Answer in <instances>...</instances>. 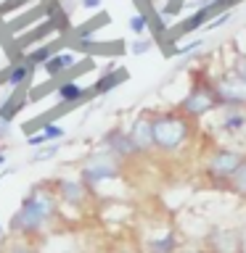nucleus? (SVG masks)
<instances>
[{
  "label": "nucleus",
  "mask_w": 246,
  "mask_h": 253,
  "mask_svg": "<svg viewBox=\"0 0 246 253\" xmlns=\"http://www.w3.org/2000/svg\"><path fill=\"white\" fill-rule=\"evenodd\" d=\"M151 126H154V145L159 156H178L190 148V142L198 134V122L188 119L178 108L148 111Z\"/></svg>",
  "instance_id": "nucleus-1"
},
{
  "label": "nucleus",
  "mask_w": 246,
  "mask_h": 253,
  "mask_svg": "<svg viewBox=\"0 0 246 253\" xmlns=\"http://www.w3.org/2000/svg\"><path fill=\"white\" fill-rule=\"evenodd\" d=\"M56 209H59V198H56L53 185H35L24 195L19 211L11 216V229L24 237H35L56 219Z\"/></svg>",
  "instance_id": "nucleus-2"
},
{
  "label": "nucleus",
  "mask_w": 246,
  "mask_h": 253,
  "mask_svg": "<svg viewBox=\"0 0 246 253\" xmlns=\"http://www.w3.org/2000/svg\"><path fill=\"white\" fill-rule=\"evenodd\" d=\"M188 79H190V87H188L185 98H183L175 108L183 111V114L188 119H193V122H201V119H206L209 114H214V111L220 108V100H217L214 87H212V71L190 69Z\"/></svg>",
  "instance_id": "nucleus-3"
},
{
  "label": "nucleus",
  "mask_w": 246,
  "mask_h": 253,
  "mask_svg": "<svg viewBox=\"0 0 246 253\" xmlns=\"http://www.w3.org/2000/svg\"><path fill=\"white\" fill-rule=\"evenodd\" d=\"M246 153L238 148H230V145H217L209 150L204 161V177L212 182L214 187H228L230 185V177L236 174V169L244 164Z\"/></svg>",
  "instance_id": "nucleus-4"
},
{
  "label": "nucleus",
  "mask_w": 246,
  "mask_h": 253,
  "mask_svg": "<svg viewBox=\"0 0 246 253\" xmlns=\"http://www.w3.org/2000/svg\"><path fill=\"white\" fill-rule=\"evenodd\" d=\"M122 166L124 164L119 161L111 150H106L101 145L98 150H93V153L82 161V166H79V179L90 187H98L101 182H106V179H117L119 174H122Z\"/></svg>",
  "instance_id": "nucleus-5"
},
{
  "label": "nucleus",
  "mask_w": 246,
  "mask_h": 253,
  "mask_svg": "<svg viewBox=\"0 0 246 253\" xmlns=\"http://www.w3.org/2000/svg\"><path fill=\"white\" fill-rule=\"evenodd\" d=\"M212 87H214V95L220 100V108L222 106L246 108V82L238 79L230 69H222L217 74H212Z\"/></svg>",
  "instance_id": "nucleus-6"
},
{
  "label": "nucleus",
  "mask_w": 246,
  "mask_h": 253,
  "mask_svg": "<svg viewBox=\"0 0 246 253\" xmlns=\"http://www.w3.org/2000/svg\"><path fill=\"white\" fill-rule=\"evenodd\" d=\"M214 129L225 140H238L246 134V108L222 106L214 111Z\"/></svg>",
  "instance_id": "nucleus-7"
},
{
  "label": "nucleus",
  "mask_w": 246,
  "mask_h": 253,
  "mask_svg": "<svg viewBox=\"0 0 246 253\" xmlns=\"http://www.w3.org/2000/svg\"><path fill=\"white\" fill-rule=\"evenodd\" d=\"M127 134H130L132 145L135 150H138V158H148L151 153H156V145H154V126H151V114H140L132 119L130 129H127Z\"/></svg>",
  "instance_id": "nucleus-8"
},
{
  "label": "nucleus",
  "mask_w": 246,
  "mask_h": 253,
  "mask_svg": "<svg viewBox=\"0 0 246 253\" xmlns=\"http://www.w3.org/2000/svg\"><path fill=\"white\" fill-rule=\"evenodd\" d=\"M56 198L61 203L71 206V209H85L87 201H90V185H85L82 179H56L53 182Z\"/></svg>",
  "instance_id": "nucleus-9"
},
{
  "label": "nucleus",
  "mask_w": 246,
  "mask_h": 253,
  "mask_svg": "<svg viewBox=\"0 0 246 253\" xmlns=\"http://www.w3.org/2000/svg\"><path fill=\"white\" fill-rule=\"evenodd\" d=\"M101 145L106 148V150H111V153H114L122 164L135 161V158H138V150H135L130 134H127V129H122V126H114V129H109V132L101 137Z\"/></svg>",
  "instance_id": "nucleus-10"
},
{
  "label": "nucleus",
  "mask_w": 246,
  "mask_h": 253,
  "mask_svg": "<svg viewBox=\"0 0 246 253\" xmlns=\"http://www.w3.org/2000/svg\"><path fill=\"white\" fill-rule=\"evenodd\" d=\"M209 253H244V237L238 229H212L206 235Z\"/></svg>",
  "instance_id": "nucleus-11"
},
{
  "label": "nucleus",
  "mask_w": 246,
  "mask_h": 253,
  "mask_svg": "<svg viewBox=\"0 0 246 253\" xmlns=\"http://www.w3.org/2000/svg\"><path fill=\"white\" fill-rule=\"evenodd\" d=\"M74 55H71V53H53L51 55V58H48L45 61V74L48 77H59V74H63V71H66V69H71V66H74Z\"/></svg>",
  "instance_id": "nucleus-12"
},
{
  "label": "nucleus",
  "mask_w": 246,
  "mask_h": 253,
  "mask_svg": "<svg viewBox=\"0 0 246 253\" xmlns=\"http://www.w3.org/2000/svg\"><path fill=\"white\" fill-rule=\"evenodd\" d=\"M127 79V74L124 71H119V69H111V71H106V74H103L98 82H95L90 90L95 92V95H106V92H111L114 90V87H119Z\"/></svg>",
  "instance_id": "nucleus-13"
},
{
  "label": "nucleus",
  "mask_w": 246,
  "mask_h": 253,
  "mask_svg": "<svg viewBox=\"0 0 246 253\" xmlns=\"http://www.w3.org/2000/svg\"><path fill=\"white\" fill-rule=\"evenodd\" d=\"M85 87L82 84H77V82H63L59 87V100L63 103V106H71V103H79L85 98Z\"/></svg>",
  "instance_id": "nucleus-14"
},
{
  "label": "nucleus",
  "mask_w": 246,
  "mask_h": 253,
  "mask_svg": "<svg viewBox=\"0 0 246 253\" xmlns=\"http://www.w3.org/2000/svg\"><path fill=\"white\" fill-rule=\"evenodd\" d=\"M21 103H24L21 90H19V87H13V92L0 103V119H11V122H13L16 114H19V108H21Z\"/></svg>",
  "instance_id": "nucleus-15"
},
{
  "label": "nucleus",
  "mask_w": 246,
  "mask_h": 253,
  "mask_svg": "<svg viewBox=\"0 0 246 253\" xmlns=\"http://www.w3.org/2000/svg\"><path fill=\"white\" fill-rule=\"evenodd\" d=\"M56 53V47L53 45H40V47H35L32 53H27V58H24V63L35 71V69H40V66H45V61L51 58V55Z\"/></svg>",
  "instance_id": "nucleus-16"
},
{
  "label": "nucleus",
  "mask_w": 246,
  "mask_h": 253,
  "mask_svg": "<svg viewBox=\"0 0 246 253\" xmlns=\"http://www.w3.org/2000/svg\"><path fill=\"white\" fill-rule=\"evenodd\" d=\"M175 248H178L175 232H164L162 237H156V240L148 243V253H175Z\"/></svg>",
  "instance_id": "nucleus-17"
},
{
  "label": "nucleus",
  "mask_w": 246,
  "mask_h": 253,
  "mask_svg": "<svg viewBox=\"0 0 246 253\" xmlns=\"http://www.w3.org/2000/svg\"><path fill=\"white\" fill-rule=\"evenodd\" d=\"M32 74H35V71H32L27 63H16V66H11V71H8L5 82L11 84V87H24L32 79Z\"/></svg>",
  "instance_id": "nucleus-18"
},
{
  "label": "nucleus",
  "mask_w": 246,
  "mask_h": 253,
  "mask_svg": "<svg viewBox=\"0 0 246 253\" xmlns=\"http://www.w3.org/2000/svg\"><path fill=\"white\" fill-rule=\"evenodd\" d=\"M228 190H233L236 195L246 198V158H244V164L236 169L233 177H230V185H228Z\"/></svg>",
  "instance_id": "nucleus-19"
},
{
  "label": "nucleus",
  "mask_w": 246,
  "mask_h": 253,
  "mask_svg": "<svg viewBox=\"0 0 246 253\" xmlns=\"http://www.w3.org/2000/svg\"><path fill=\"white\" fill-rule=\"evenodd\" d=\"M228 69L233 71L238 79H244V82H246V53L236 50V53H233V58H230V66H228Z\"/></svg>",
  "instance_id": "nucleus-20"
},
{
  "label": "nucleus",
  "mask_w": 246,
  "mask_h": 253,
  "mask_svg": "<svg viewBox=\"0 0 246 253\" xmlns=\"http://www.w3.org/2000/svg\"><path fill=\"white\" fill-rule=\"evenodd\" d=\"M59 153V142H45V145H40L35 153H32V161H48V158H53Z\"/></svg>",
  "instance_id": "nucleus-21"
},
{
  "label": "nucleus",
  "mask_w": 246,
  "mask_h": 253,
  "mask_svg": "<svg viewBox=\"0 0 246 253\" xmlns=\"http://www.w3.org/2000/svg\"><path fill=\"white\" fill-rule=\"evenodd\" d=\"M40 134H43V140H45V142H59V140H63L66 129H63L61 124H45V129L40 132Z\"/></svg>",
  "instance_id": "nucleus-22"
},
{
  "label": "nucleus",
  "mask_w": 246,
  "mask_h": 253,
  "mask_svg": "<svg viewBox=\"0 0 246 253\" xmlns=\"http://www.w3.org/2000/svg\"><path fill=\"white\" fill-rule=\"evenodd\" d=\"M146 27H148V19L143 13H135L132 19H130V29L135 32V35H143L146 32Z\"/></svg>",
  "instance_id": "nucleus-23"
},
{
  "label": "nucleus",
  "mask_w": 246,
  "mask_h": 253,
  "mask_svg": "<svg viewBox=\"0 0 246 253\" xmlns=\"http://www.w3.org/2000/svg\"><path fill=\"white\" fill-rule=\"evenodd\" d=\"M148 47H151V40H146V37L140 40V37H138V40L132 42V53H146Z\"/></svg>",
  "instance_id": "nucleus-24"
},
{
  "label": "nucleus",
  "mask_w": 246,
  "mask_h": 253,
  "mask_svg": "<svg viewBox=\"0 0 246 253\" xmlns=\"http://www.w3.org/2000/svg\"><path fill=\"white\" fill-rule=\"evenodd\" d=\"M11 129H13V122H11V119H0V140H5L8 134H11Z\"/></svg>",
  "instance_id": "nucleus-25"
},
{
  "label": "nucleus",
  "mask_w": 246,
  "mask_h": 253,
  "mask_svg": "<svg viewBox=\"0 0 246 253\" xmlns=\"http://www.w3.org/2000/svg\"><path fill=\"white\" fill-rule=\"evenodd\" d=\"M79 3H82V8H87V11H93V8L101 5V0H79Z\"/></svg>",
  "instance_id": "nucleus-26"
},
{
  "label": "nucleus",
  "mask_w": 246,
  "mask_h": 253,
  "mask_svg": "<svg viewBox=\"0 0 246 253\" xmlns=\"http://www.w3.org/2000/svg\"><path fill=\"white\" fill-rule=\"evenodd\" d=\"M11 253H32V251H29V248H13Z\"/></svg>",
  "instance_id": "nucleus-27"
},
{
  "label": "nucleus",
  "mask_w": 246,
  "mask_h": 253,
  "mask_svg": "<svg viewBox=\"0 0 246 253\" xmlns=\"http://www.w3.org/2000/svg\"><path fill=\"white\" fill-rule=\"evenodd\" d=\"M5 164V153H0V166H3Z\"/></svg>",
  "instance_id": "nucleus-28"
},
{
  "label": "nucleus",
  "mask_w": 246,
  "mask_h": 253,
  "mask_svg": "<svg viewBox=\"0 0 246 253\" xmlns=\"http://www.w3.org/2000/svg\"><path fill=\"white\" fill-rule=\"evenodd\" d=\"M0 240H3V227H0Z\"/></svg>",
  "instance_id": "nucleus-29"
},
{
  "label": "nucleus",
  "mask_w": 246,
  "mask_h": 253,
  "mask_svg": "<svg viewBox=\"0 0 246 253\" xmlns=\"http://www.w3.org/2000/svg\"><path fill=\"white\" fill-rule=\"evenodd\" d=\"M185 253H198V251H185Z\"/></svg>",
  "instance_id": "nucleus-30"
}]
</instances>
